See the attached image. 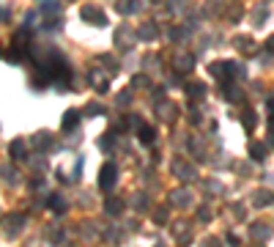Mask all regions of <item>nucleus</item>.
<instances>
[{"instance_id": "nucleus-1", "label": "nucleus", "mask_w": 274, "mask_h": 247, "mask_svg": "<svg viewBox=\"0 0 274 247\" xmlns=\"http://www.w3.org/2000/svg\"><path fill=\"white\" fill-rule=\"evenodd\" d=\"M83 19L91 25H96V28H104L107 25V17L102 9H96V6H83Z\"/></svg>"}, {"instance_id": "nucleus-2", "label": "nucleus", "mask_w": 274, "mask_h": 247, "mask_svg": "<svg viewBox=\"0 0 274 247\" xmlns=\"http://www.w3.org/2000/svg\"><path fill=\"white\" fill-rule=\"evenodd\" d=\"M115 179H118V170H115V165H102V173H99V187L102 190H110L112 184H115Z\"/></svg>"}, {"instance_id": "nucleus-3", "label": "nucleus", "mask_w": 274, "mask_h": 247, "mask_svg": "<svg viewBox=\"0 0 274 247\" xmlns=\"http://www.w3.org/2000/svg\"><path fill=\"white\" fill-rule=\"evenodd\" d=\"M80 124V110H66L63 116V132H74Z\"/></svg>"}, {"instance_id": "nucleus-4", "label": "nucleus", "mask_w": 274, "mask_h": 247, "mask_svg": "<svg viewBox=\"0 0 274 247\" xmlns=\"http://www.w3.org/2000/svg\"><path fill=\"white\" fill-rule=\"evenodd\" d=\"M156 33H159V28L153 22H143V25H140V30H137V36L143 39V42H151V39H156Z\"/></svg>"}, {"instance_id": "nucleus-5", "label": "nucleus", "mask_w": 274, "mask_h": 247, "mask_svg": "<svg viewBox=\"0 0 274 247\" xmlns=\"http://www.w3.org/2000/svg\"><path fill=\"white\" fill-rule=\"evenodd\" d=\"M115 9L121 11L124 17H129V14H137V11H140V3H137V0H121Z\"/></svg>"}, {"instance_id": "nucleus-6", "label": "nucleus", "mask_w": 274, "mask_h": 247, "mask_svg": "<svg viewBox=\"0 0 274 247\" xmlns=\"http://www.w3.org/2000/svg\"><path fill=\"white\" fill-rule=\"evenodd\" d=\"M192 66H195V58L192 55H178L176 61H173V69H178V72H189Z\"/></svg>"}, {"instance_id": "nucleus-7", "label": "nucleus", "mask_w": 274, "mask_h": 247, "mask_svg": "<svg viewBox=\"0 0 274 247\" xmlns=\"http://www.w3.org/2000/svg\"><path fill=\"white\" fill-rule=\"evenodd\" d=\"M91 83H93V88H96V91H107V88H110V83H107V77L102 75V72H93Z\"/></svg>"}, {"instance_id": "nucleus-8", "label": "nucleus", "mask_w": 274, "mask_h": 247, "mask_svg": "<svg viewBox=\"0 0 274 247\" xmlns=\"http://www.w3.org/2000/svg\"><path fill=\"white\" fill-rule=\"evenodd\" d=\"M25 154H28V149H25V140H14V143H11V157H14V159H22Z\"/></svg>"}, {"instance_id": "nucleus-9", "label": "nucleus", "mask_w": 274, "mask_h": 247, "mask_svg": "<svg viewBox=\"0 0 274 247\" xmlns=\"http://www.w3.org/2000/svg\"><path fill=\"white\" fill-rule=\"evenodd\" d=\"M244 129H247V132H252V129H255V113H252L250 108L244 110Z\"/></svg>"}, {"instance_id": "nucleus-10", "label": "nucleus", "mask_w": 274, "mask_h": 247, "mask_svg": "<svg viewBox=\"0 0 274 247\" xmlns=\"http://www.w3.org/2000/svg\"><path fill=\"white\" fill-rule=\"evenodd\" d=\"M153 137H156V132H153L151 126H140V140H143V143H153Z\"/></svg>"}, {"instance_id": "nucleus-11", "label": "nucleus", "mask_w": 274, "mask_h": 247, "mask_svg": "<svg viewBox=\"0 0 274 247\" xmlns=\"http://www.w3.org/2000/svg\"><path fill=\"white\" fill-rule=\"evenodd\" d=\"M250 154H252V159H263V157H266V149H263V143H252Z\"/></svg>"}, {"instance_id": "nucleus-12", "label": "nucleus", "mask_w": 274, "mask_h": 247, "mask_svg": "<svg viewBox=\"0 0 274 247\" xmlns=\"http://www.w3.org/2000/svg\"><path fill=\"white\" fill-rule=\"evenodd\" d=\"M121 201H118V198H112V201H107V211H110V215H121Z\"/></svg>"}, {"instance_id": "nucleus-13", "label": "nucleus", "mask_w": 274, "mask_h": 247, "mask_svg": "<svg viewBox=\"0 0 274 247\" xmlns=\"http://www.w3.org/2000/svg\"><path fill=\"white\" fill-rule=\"evenodd\" d=\"M186 91H189V96H203V93H206V85H189V88H186Z\"/></svg>"}, {"instance_id": "nucleus-14", "label": "nucleus", "mask_w": 274, "mask_h": 247, "mask_svg": "<svg viewBox=\"0 0 274 247\" xmlns=\"http://www.w3.org/2000/svg\"><path fill=\"white\" fill-rule=\"evenodd\" d=\"M255 203H274V195H269V192H258Z\"/></svg>"}, {"instance_id": "nucleus-15", "label": "nucleus", "mask_w": 274, "mask_h": 247, "mask_svg": "<svg viewBox=\"0 0 274 247\" xmlns=\"http://www.w3.org/2000/svg\"><path fill=\"white\" fill-rule=\"evenodd\" d=\"M252 231H255V236H258V239H266V236H269V225H255Z\"/></svg>"}, {"instance_id": "nucleus-16", "label": "nucleus", "mask_w": 274, "mask_h": 247, "mask_svg": "<svg viewBox=\"0 0 274 247\" xmlns=\"http://www.w3.org/2000/svg\"><path fill=\"white\" fill-rule=\"evenodd\" d=\"M173 201L176 203H189V195H186V192H173Z\"/></svg>"}, {"instance_id": "nucleus-17", "label": "nucleus", "mask_w": 274, "mask_h": 247, "mask_svg": "<svg viewBox=\"0 0 274 247\" xmlns=\"http://www.w3.org/2000/svg\"><path fill=\"white\" fill-rule=\"evenodd\" d=\"M99 113H102V108H99V104H91V108H88V116H99Z\"/></svg>"}, {"instance_id": "nucleus-18", "label": "nucleus", "mask_w": 274, "mask_h": 247, "mask_svg": "<svg viewBox=\"0 0 274 247\" xmlns=\"http://www.w3.org/2000/svg\"><path fill=\"white\" fill-rule=\"evenodd\" d=\"M6 17H9V11H6V9H0V22H3Z\"/></svg>"}, {"instance_id": "nucleus-19", "label": "nucleus", "mask_w": 274, "mask_h": 247, "mask_svg": "<svg viewBox=\"0 0 274 247\" xmlns=\"http://www.w3.org/2000/svg\"><path fill=\"white\" fill-rule=\"evenodd\" d=\"M269 110H271V113H274V96H271V99H269Z\"/></svg>"}, {"instance_id": "nucleus-20", "label": "nucleus", "mask_w": 274, "mask_h": 247, "mask_svg": "<svg viewBox=\"0 0 274 247\" xmlns=\"http://www.w3.org/2000/svg\"><path fill=\"white\" fill-rule=\"evenodd\" d=\"M271 129H274V116H271Z\"/></svg>"}, {"instance_id": "nucleus-21", "label": "nucleus", "mask_w": 274, "mask_h": 247, "mask_svg": "<svg viewBox=\"0 0 274 247\" xmlns=\"http://www.w3.org/2000/svg\"><path fill=\"white\" fill-rule=\"evenodd\" d=\"M0 52H3V47H0Z\"/></svg>"}]
</instances>
